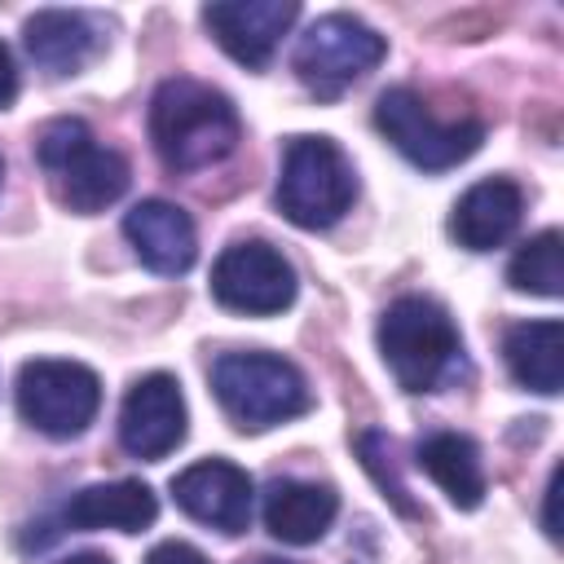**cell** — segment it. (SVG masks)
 <instances>
[{
	"label": "cell",
	"mask_w": 564,
	"mask_h": 564,
	"mask_svg": "<svg viewBox=\"0 0 564 564\" xmlns=\"http://www.w3.org/2000/svg\"><path fill=\"white\" fill-rule=\"evenodd\" d=\"M234 101L189 75H172L150 97V141L172 172H203L234 154L238 145Z\"/></svg>",
	"instance_id": "1"
},
{
	"label": "cell",
	"mask_w": 564,
	"mask_h": 564,
	"mask_svg": "<svg viewBox=\"0 0 564 564\" xmlns=\"http://www.w3.org/2000/svg\"><path fill=\"white\" fill-rule=\"evenodd\" d=\"M379 357L405 392H436L463 366V335L436 300L401 295L379 317Z\"/></svg>",
	"instance_id": "2"
},
{
	"label": "cell",
	"mask_w": 564,
	"mask_h": 564,
	"mask_svg": "<svg viewBox=\"0 0 564 564\" xmlns=\"http://www.w3.org/2000/svg\"><path fill=\"white\" fill-rule=\"evenodd\" d=\"M35 159L53 181V194L79 212H106L128 189V159L110 145H97L84 119H48L35 137Z\"/></svg>",
	"instance_id": "3"
},
{
	"label": "cell",
	"mask_w": 564,
	"mask_h": 564,
	"mask_svg": "<svg viewBox=\"0 0 564 564\" xmlns=\"http://www.w3.org/2000/svg\"><path fill=\"white\" fill-rule=\"evenodd\" d=\"M212 392H216L220 410L247 432L286 423L313 405V392H308L300 366L278 357V352H225V357H216Z\"/></svg>",
	"instance_id": "4"
},
{
	"label": "cell",
	"mask_w": 564,
	"mask_h": 564,
	"mask_svg": "<svg viewBox=\"0 0 564 564\" xmlns=\"http://www.w3.org/2000/svg\"><path fill=\"white\" fill-rule=\"evenodd\" d=\"M357 198V172L330 137H291L278 167V212L300 229H330Z\"/></svg>",
	"instance_id": "5"
},
{
	"label": "cell",
	"mask_w": 564,
	"mask_h": 564,
	"mask_svg": "<svg viewBox=\"0 0 564 564\" xmlns=\"http://www.w3.org/2000/svg\"><path fill=\"white\" fill-rule=\"evenodd\" d=\"M375 128L423 172H445L471 159L485 141V123L463 115V119H436L427 97L414 88H388L375 101Z\"/></svg>",
	"instance_id": "6"
},
{
	"label": "cell",
	"mask_w": 564,
	"mask_h": 564,
	"mask_svg": "<svg viewBox=\"0 0 564 564\" xmlns=\"http://www.w3.org/2000/svg\"><path fill=\"white\" fill-rule=\"evenodd\" d=\"M383 53H388V44L375 26H366L352 13H326L300 35L291 66L308 93L339 97L344 88L366 79L383 62Z\"/></svg>",
	"instance_id": "7"
},
{
	"label": "cell",
	"mask_w": 564,
	"mask_h": 564,
	"mask_svg": "<svg viewBox=\"0 0 564 564\" xmlns=\"http://www.w3.org/2000/svg\"><path fill=\"white\" fill-rule=\"evenodd\" d=\"M97 405L101 379L79 361L35 357L18 370V414L53 441L79 436L97 419Z\"/></svg>",
	"instance_id": "8"
},
{
	"label": "cell",
	"mask_w": 564,
	"mask_h": 564,
	"mask_svg": "<svg viewBox=\"0 0 564 564\" xmlns=\"http://www.w3.org/2000/svg\"><path fill=\"white\" fill-rule=\"evenodd\" d=\"M295 291H300V278L291 260L260 238L229 242L212 264V300L229 313L269 317V313L291 308Z\"/></svg>",
	"instance_id": "9"
},
{
	"label": "cell",
	"mask_w": 564,
	"mask_h": 564,
	"mask_svg": "<svg viewBox=\"0 0 564 564\" xmlns=\"http://www.w3.org/2000/svg\"><path fill=\"white\" fill-rule=\"evenodd\" d=\"M185 423L189 419H185L181 383L172 375L154 370V375H141L119 405V445L132 458L154 463L185 441Z\"/></svg>",
	"instance_id": "10"
},
{
	"label": "cell",
	"mask_w": 564,
	"mask_h": 564,
	"mask_svg": "<svg viewBox=\"0 0 564 564\" xmlns=\"http://www.w3.org/2000/svg\"><path fill=\"white\" fill-rule=\"evenodd\" d=\"M172 498L189 520L220 529V533H242L251 524L256 485L238 463L203 458V463L185 467L181 476H172Z\"/></svg>",
	"instance_id": "11"
},
{
	"label": "cell",
	"mask_w": 564,
	"mask_h": 564,
	"mask_svg": "<svg viewBox=\"0 0 564 564\" xmlns=\"http://www.w3.org/2000/svg\"><path fill=\"white\" fill-rule=\"evenodd\" d=\"M295 18V0H216L203 9V26L212 31V40L247 70L269 66L273 48L282 44Z\"/></svg>",
	"instance_id": "12"
},
{
	"label": "cell",
	"mask_w": 564,
	"mask_h": 564,
	"mask_svg": "<svg viewBox=\"0 0 564 564\" xmlns=\"http://www.w3.org/2000/svg\"><path fill=\"white\" fill-rule=\"evenodd\" d=\"M123 238L132 242V251L145 269L167 273V278L189 273L198 260V229H194L189 212L167 198H141L137 207H128Z\"/></svg>",
	"instance_id": "13"
},
{
	"label": "cell",
	"mask_w": 564,
	"mask_h": 564,
	"mask_svg": "<svg viewBox=\"0 0 564 564\" xmlns=\"http://www.w3.org/2000/svg\"><path fill=\"white\" fill-rule=\"evenodd\" d=\"M524 212V194L507 176H485L476 181L449 212V238L467 251H494L502 247Z\"/></svg>",
	"instance_id": "14"
},
{
	"label": "cell",
	"mask_w": 564,
	"mask_h": 564,
	"mask_svg": "<svg viewBox=\"0 0 564 564\" xmlns=\"http://www.w3.org/2000/svg\"><path fill=\"white\" fill-rule=\"evenodd\" d=\"M101 26L75 9H40L22 26V44L31 62L48 75H75L101 53Z\"/></svg>",
	"instance_id": "15"
},
{
	"label": "cell",
	"mask_w": 564,
	"mask_h": 564,
	"mask_svg": "<svg viewBox=\"0 0 564 564\" xmlns=\"http://www.w3.org/2000/svg\"><path fill=\"white\" fill-rule=\"evenodd\" d=\"M159 516V498L141 480H106V485H84L79 494L66 498L62 524L66 529H119V533H141Z\"/></svg>",
	"instance_id": "16"
},
{
	"label": "cell",
	"mask_w": 564,
	"mask_h": 564,
	"mask_svg": "<svg viewBox=\"0 0 564 564\" xmlns=\"http://www.w3.org/2000/svg\"><path fill=\"white\" fill-rule=\"evenodd\" d=\"M339 516V494L313 480H273L264 489V529L286 546H308L326 538Z\"/></svg>",
	"instance_id": "17"
},
{
	"label": "cell",
	"mask_w": 564,
	"mask_h": 564,
	"mask_svg": "<svg viewBox=\"0 0 564 564\" xmlns=\"http://www.w3.org/2000/svg\"><path fill=\"white\" fill-rule=\"evenodd\" d=\"M502 361L520 388L555 397L564 383V326L555 317L516 322L502 335Z\"/></svg>",
	"instance_id": "18"
},
{
	"label": "cell",
	"mask_w": 564,
	"mask_h": 564,
	"mask_svg": "<svg viewBox=\"0 0 564 564\" xmlns=\"http://www.w3.org/2000/svg\"><path fill=\"white\" fill-rule=\"evenodd\" d=\"M414 463L441 485V494L458 507L471 511L485 502V467H480V449L471 436L458 432H432L427 441H419Z\"/></svg>",
	"instance_id": "19"
},
{
	"label": "cell",
	"mask_w": 564,
	"mask_h": 564,
	"mask_svg": "<svg viewBox=\"0 0 564 564\" xmlns=\"http://www.w3.org/2000/svg\"><path fill=\"white\" fill-rule=\"evenodd\" d=\"M507 282L516 291L546 295V300L564 295V238H560V229H542L524 247H516V256L507 264Z\"/></svg>",
	"instance_id": "20"
},
{
	"label": "cell",
	"mask_w": 564,
	"mask_h": 564,
	"mask_svg": "<svg viewBox=\"0 0 564 564\" xmlns=\"http://www.w3.org/2000/svg\"><path fill=\"white\" fill-rule=\"evenodd\" d=\"M357 449H361L366 471H370V476L379 480V489L397 502V511L414 516V502L405 498V485H401V476H397V467H392V441H388L383 432H361V436H357Z\"/></svg>",
	"instance_id": "21"
},
{
	"label": "cell",
	"mask_w": 564,
	"mask_h": 564,
	"mask_svg": "<svg viewBox=\"0 0 564 564\" xmlns=\"http://www.w3.org/2000/svg\"><path fill=\"white\" fill-rule=\"evenodd\" d=\"M145 564H212V560L198 546H189V542H159L145 555Z\"/></svg>",
	"instance_id": "22"
},
{
	"label": "cell",
	"mask_w": 564,
	"mask_h": 564,
	"mask_svg": "<svg viewBox=\"0 0 564 564\" xmlns=\"http://www.w3.org/2000/svg\"><path fill=\"white\" fill-rule=\"evenodd\" d=\"M18 97V66H13V53L0 44V110Z\"/></svg>",
	"instance_id": "23"
},
{
	"label": "cell",
	"mask_w": 564,
	"mask_h": 564,
	"mask_svg": "<svg viewBox=\"0 0 564 564\" xmlns=\"http://www.w3.org/2000/svg\"><path fill=\"white\" fill-rule=\"evenodd\" d=\"M555 489H560V467L551 471V485H546V511H542V529H546V538H560V529H555Z\"/></svg>",
	"instance_id": "24"
},
{
	"label": "cell",
	"mask_w": 564,
	"mask_h": 564,
	"mask_svg": "<svg viewBox=\"0 0 564 564\" xmlns=\"http://www.w3.org/2000/svg\"><path fill=\"white\" fill-rule=\"evenodd\" d=\"M57 564H115V560L101 555V551H79V555H66V560H57Z\"/></svg>",
	"instance_id": "25"
},
{
	"label": "cell",
	"mask_w": 564,
	"mask_h": 564,
	"mask_svg": "<svg viewBox=\"0 0 564 564\" xmlns=\"http://www.w3.org/2000/svg\"><path fill=\"white\" fill-rule=\"evenodd\" d=\"M242 564H295V560H278V555H256V560H242Z\"/></svg>",
	"instance_id": "26"
},
{
	"label": "cell",
	"mask_w": 564,
	"mask_h": 564,
	"mask_svg": "<svg viewBox=\"0 0 564 564\" xmlns=\"http://www.w3.org/2000/svg\"><path fill=\"white\" fill-rule=\"evenodd\" d=\"M0 185H4V159H0Z\"/></svg>",
	"instance_id": "27"
}]
</instances>
